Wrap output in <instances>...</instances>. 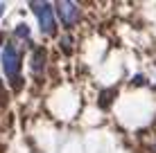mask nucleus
Instances as JSON below:
<instances>
[{
    "mask_svg": "<svg viewBox=\"0 0 156 153\" xmlns=\"http://www.w3.org/2000/svg\"><path fill=\"white\" fill-rule=\"evenodd\" d=\"M32 12L39 18V27L45 36H55L57 34V18H55V9L50 2H32L30 5Z\"/></svg>",
    "mask_w": 156,
    "mask_h": 153,
    "instance_id": "f03ea898",
    "label": "nucleus"
},
{
    "mask_svg": "<svg viewBox=\"0 0 156 153\" xmlns=\"http://www.w3.org/2000/svg\"><path fill=\"white\" fill-rule=\"evenodd\" d=\"M16 36H20V38H27V36H30L27 25H18V29H16Z\"/></svg>",
    "mask_w": 156,
    "mask_h": 153,
    "instance_id": "39448f33",
    "label": "nucleus"
},
{
    "mask_svg": "<svg viewBox=\"0 0 156 153\" xmlns=\"http://www.w3.org/2000/svg\"><path fill=\"white\" fill-rule=\"evenodd\" d=\"M55 14L59 16V20H61L63 27H75V25L79 23V16H82V12H79V7L75 2H66V0H61V2L55 5Z\"/></svg>",
    "mask_w": 156,
    "mask_h": 153,
    "instance_id": "7ed1b4c3",
    "label": "nucleus"
},
{
    "mask_svg": "<svg viewBox=\"0 0 156 153\" xmlns=\"http://www.w3.org/2000/svg\"><path fill=\"white\" fill-rule=\"evenodd\" d=\"M0 88H2V83H0Z\"/></svg>",
    "mask_w": 156,
    "mask_h": 153,
    "instance_id": "6e6552de",
    "label": "nucleus"
},
{
    "mask_svg": "<svg viewBox=\"0 0 156 153\" xmlns=\"http://www.w3.org/2000/svg\"><path fill=\"white\" fill-rule=\"evenodd\" d=\"M0 43H2V36H0Z\"/></svg>",
    "mask_w": 156,
    "mask_h": 153,
    "instance_id": "0eeeda50",
    "label": "nucleus"
},
{
    "mask_svg": "<svg viewBox=\"0 0 156 153\" xmlns=\"http://www.w3.org/2000/svg\"><path fill=\"white\" fill-rule=\"evenodd\" d=\"M2 14H5V5H0V18H2Z\"/></svg>",
    "mask_w": 156,
    "mask_h": 153,
    "instance_id": "423d86ee",
    "label": "nucleus"
},
{
    "mask_svg": "<svg viewBox=\"0 0 156 153\" xmlns=\"http://www.w3.org/2000/svg\"><path fill=\"white\" fill-rule=\"evenodd\" d=\"M0 61H2V70L7 79L12 81V86L18 90L20 88V50L16 47V43H7L2 47V56H0Z\"/></svg>",
    "mask_w": 156,
    "mask_h": 153,
    "instance_id": "f257e3e1",
    "label": "nucleus"
},
{
    "mask_svg": "<svg viewBox=\"0 0 156 153\" xmlns=\"http://www.w3.org/2000/svg\"><path fill=\"white\" fill-rule=\"evenodd\" d=\"M30 68H32L34 75H41V72H43V68H45V50H43V47H36V50L32 52Z\"/></svg>",
    "mask_w": 156,
    "mask_h": 153,
    "instance_id": "20e7f679",
    "label": "nucleus"
}]
</instances>
